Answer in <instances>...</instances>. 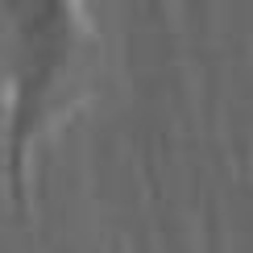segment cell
I'll return each mask as SVG.
<instances>
[{
  "mask_svg": "<svg viewBox=\"0 0 253 253\" xmlns=\"http://www.w3.org/2000/svg\"><path fill=\"white\" fill-rule=\"evenodd\" d=\"M100 38L83 0H0V100L8 195L25 204L34 150L96 79Z\"/></svg>",
  "mask_w": 253,
  "mask_h": 253,
  "instance_id": "6da1fadb",
  "label": "cell"
}]
</instances>
